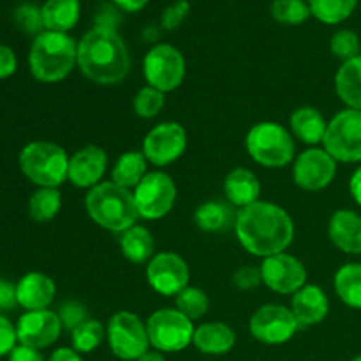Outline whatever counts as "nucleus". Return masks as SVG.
<instances>
[{"label": "nucleus", "instance_id": "obj_1", "mask_svg": "<svg viewBox=\"0 0 361 361\" xmlns=\"http://www.w3.org/2000/svg\"><path fill=\"white\" fill-rule=\"evenodd\" d=\"M235 233L243 249L256 257H270L288 249L295 238L291 215L270 201H256L242 208Z\"/></svg>", "mask_w": 361, "mask_h": 361}, {"label": "nucleus", "instance_id": "obj_2", "mask_svg": "<svg viewBox=\"0 0 361 361\" xmlns=\"http://www.w3.org/2000/svg\"><path fill=\"white\" fill-rule=\"evenodd\" d=\"M78 66L97 85H116L129 74L130 55L113 27L95 25L78 42Z\"/></svg>", "mask_w": 361, "mask_h": 361}, {"label": "nucleus", "instance_id": "obj_3", "mask_svg": "<svg viewBox=\"0 0 361 361\" xmlns=\"http://www.w3.org/2000/svg\"><path fill=\"white\" fill-rule=\"evenodd\" d=\"M78 63V42L63 32L44 30L35 35L28 53L32 76L41 83H59Z\"/></svg>", "mask_w": 361, "mask_h": 361}, {"label": "nucleus", "instance_id": "obj_4", "mask_svg": "<svg viewBox=\"0 0 361 361\" xmlns=\"http://www.w3.org/2000/svg\"><path fill=\"white\" fill-rule=\"evenodd\" d=\"M85 207L99 228L111 233L127 231L140 217L134 194L113 182H101L92 187L85 197Z\"/></svg>", "mask_w": 361, "mask_h": 361}, {"label": "nucleus", "instance_id": "obj_5", "mask_svg": "<svg viewBox=\"0 0 361 361\" xmlns=\"http://www.w3.org/2000/svg\"><path fill=\"white\" fill-rule=\"evenodd\" d=\"M20 169L37 187L59 189L69 178V155L51 141H32L20 152Z\"/></svg>", "mask_w": 361, "mask_h": 361}, {"label": "nucleus", "instance_id": "obj_6", "mask_svg": "<svg viewBox=\"0 0 361 361\" xmlns=\"http://www.w3.org/2000/svg\"><path fill=\"white\" fill-rule=\"evenodd\" d=\"M245 148L250 159L264 168H284L295 159L293 134L277 122H259L250 127Z\"/></svg>", "mask_w": 361, "mask_h": 361}, {"label": "nucleus", "instance_id": "obj_7", "mask_svg": "<svg viewBox=\"0 0 361 361\" xmlns=\"http://www.w3.org/2000/svg\"><path fill=\"white\" fill-rule=\"evenodd\" d=\"M106 338L113 355L123 361H137L150 351L147 323L129 310H120L109 317Z\"/></svg>", "mask_w": 361, "mask_h": 361}, {"label": "nucleus", "instance_id": "obj_8", "mask_svg": "<svg viewBox=\"0 0 361 361\" xmlns=\"http://www.w3.org/2000/svg\"><path fill=\"white\" fill-rule=\"evenodd\" d=\"M150 345L159 353H180L192 344L194 323L176 309H159L147 319Z\"/></svg>", "mask_w": 361, "mask_h": 361}, {"label": "nucleus", "instance_id": "obj_9", "mask_svg": "<svg viewBox=\"0 0 361 361\" xmlns=\"http://www.w3.org/2000/svg\"><path fill=\"white\" fill-rule=\"evenodd\" d=\"M323 148L337 162H361V111L345 108L328 122Z\"/></svg>", "mask_w": 361, "mask_h": 361}, {"label": "nucleus", "instance_id": "obj_10", "mask_svg": "<svg viewBox=\"0 0 361 361\" xmlns=\"http://www.w3.org/2000/svg\"><path fill=\"white\" fill-rule=\"evenodd\" d=\"M143 73L148 87L173 92L185 80V59L171 44H155L143 60Z\"/></svg>", "mask_w": 361, "mask_h": 361}, {"label": "nucleus", "instance_id": "obj_11", "mask_svg": "<svg viewBox=\"0 0 361 361\" xmlns=\"http://www.w3.org/2000/svg\"><path fill=\"white\" fill-rule=\"evenodd\" d=\"M137 214L145 221H159L173 210L176 201V185L164 171H152L134 189Z\"/></svg>", "mask_w": 361, "mask_h": 361}, {"label": "nucleus", "instance_id": "obj_12", "mask_svg": "<svg viewBox=\"0 0 361 361\" xmlns=\"http://www.w3.org/2000/svg\"><path fill=\"white\" fill-rule=\"evenodd\" d=\"M300 324L291 309L277 303H267L252 314L249 331L257 342L267 345H281L291 341Z\"/></svg>", "mask_w": 361, "mask_h": 361}, {"label": "nucleus", "instance_id": "obj_13", "mask_svg": "<svg viewBox=\"0 0 361 361\" xmlns=\"http://www.w3.org/2000/svg\"><path fill=\"white\" fill-rule=\"evenodd\" d=\"M189 264L176 252H159L147 263L148 286L161 296H176L189 286Z\"/></svg>", "mask_w": 361, "mask_h": 361}, {"label": "nucleus", "instance_id": "obj_14", "mask_svg": "<svg viewBox=\"0 0 361 361\" xmlns=\"http://www.w3.org/2000/svg\"><path fill=\"white\" fill-rule=\"evenodd\" d=\"M187 133L178 122H162L148 130L143 140V154L150 164L162 168L183 155Z\"/></svg>", "mask_w": 361, "mask_h": 361}, {"label": "nucleus", "instance_id": "obj_15", "mask_svg": "<svg viewBox=\"0 0 361 361\" xmlns=\"http://www.w3.org/2000/svg\"><path fill=\"white\" fill-rule=\"evenodd\" d=\"M337 175V161L324 148H309L296 157L293 166V180L309 192L323 190Z\"/></svg>", "mask_w": 361, "mask_h": 361}, {"label": "nucleus", "instance_id": "obj_16", "mask_svg": "<svg viewBox=\"0 0 361 361\" xmlns=\"http://www.w3.org/2000/svg\"><path fill=\"white\" fill-rule=\"evenodd\" d=\"M263 284L279 295H295L307 284V270L298 257L291 254H275L261 263Z\"/></svg>", "mask_w": 361, "mask_h": 361}, {"label": "nucleus", "instance_id": "obj_17", "mask_svg": "<svg viewBox=\"0 0 361 361\" xmlns=\"http://www.w3.org/2000/svg\"><path fill=\"white\" fill-rule=\"evenodd\" d=\"M62 330L59 314L53 310H25L16 323L18 344L41 351L55 344Z\"/></svg>", "mask_w": 361, "mask_h": 361}, {"label": "nucleus", "instance_id": "obj_18", "mask_svg": "<svg viewBox=\"0 0 361 361\" xmlns=\"http://www.w3.org/2000/svg\"><path fill=\"white\" fill-rule=\"evenodd\" d=\"M108 168V154L97 145L80 148L69 157V182L78 189L99 185Z\"/></svg>", "mask_w": 361, "mask_h": 361}, {"label": "nucleus", "instance_id": "obj_19", "mask_svg": "<svg viewBox=\"0 0 361 361\" xmlns=\"http://www.w3.org/2000/svg\"><path fill=\"white\" fill-rule=\"evenodd\" d=\"M291 310L300 326H316L326 319L330 300L316 284H305L291 298Z\"/></svg>", "mask_w": 361, "mask_h": 361}, {"label": "nucleus", "instance_id": "obj_20", "mask_svg": "<svg viewBox=\"0 0 361 361\" xmlns=\"http://www.w3.org/2000/svg\"><path fill=\"white\" fill-rule=\"evenodd\" d=\"M56 286L51 277L41 271L23 275L16 284V302L25 310H44L53 303Z\"/></svg>", "mask_w": 361, "mask_h": 361}, {"label": "nucleus", "instance_id": "obj_21", "mask_svg": "<svg viewBox=\"0 0 361 361\" xmlns=\"http://www.w3.org/2000/svg\"><path fill=\"white\" fill-rule=\"evenodd\" d=\"M328 236L331 243L349 256L361 254V215L342 208L330 217Z\"/></svg>", "mask_w": 361, "mask_h": 361}, {"label": "nucleus", "instance_id": "obj_22", "mask_svg": "<svg viewBox=\"0 0 361 361\" xmlns=\"http://www.w3.org/2000/svg\"><path fill=\"white\" fill-rule=\"evenodd\" d=\"M192 344L203 355L222 356L228 355L236 344V334L229 324L221 321H212L196 328Z\"/></svg>", "mask_w": 361, "mask_h": 361}, {"label": "nucleus", "instance_id": "obj_23", "mask_svg": "<svg viewBox=\"0 0 361 361\" xmlns=\"http://www.w3.org/2000/svg\"><path fill=\"white\" fill-rule=\"evenodd\" d=\"M224 194L235 207L245 208L259 201L261 183L256 173L247 168H235L224 180Z\"/></svg>", "mask_w": 361, "mask_h": 361}, {"label": "nucleus", "instance_id": "obj_24", "mask_svg": "<svg viewBox=\"0 0 361 361\" xmlns=\"http://www.w3.org/2000/svg\"><path fill=\"white\" fill-rule=\"evenodd\" d=\"M289 127H291V133L302 143L316 147V145L323 143L328 122L324 120L323 113L319 109L312 108V106H302V108H296L291 113Z\"/></svg>", "mask_w": 361, "mask_h": 361}, {"label": "nucleus", "instance_id": "obj_25", "mask_svg": "<svg viewBox=\"0 0 361 361\" xmlns=\"http://www.w3.org/2000/svg\"><path fill=\"white\" fill-rule=\"evenodd\" d=\"M44 30L67 32L80 21V0H46L41 7Z\"/></svg>", "mask_w": 361, "mask_h": 361}, {"label": "nucleus", "instance_id": "obj_26", "mask_svg": "<svg viewBox=\"0 0 361 361\" xmlns=\"http://www.w3.org/2000/svg\"><path fill=\"white\" fill-rule=\"evenodd\" d=\"M335 90L348 108L361 111V55L342 62L335 74Z\"/></svg>", "mask_w": 361, "mask_h": 361}, {"label": "nucleus", "instance_id": "obj_27", "mask_svg": "<svg viewBox=\"0 0 361 361\" xmlns=\"http://www.w3.org/2000/svg\"><path fill=\"white\" fill-rule=\"evenodd\" d=\"M118 243L123 257L134 264L148 263L155 256L154 235L145 226L134 224L127 231L120 233Z\"/></svg>", "mask_w": 361, "mask_h": 361}, {"label": "nucleus", "instance_id": "obj_28", "mask_svg": "<svg viewBox=\"0 0 361 361\" xmlns=\"http://www.w3.org/2000/svg\"><path fill=\"white\" fill-rule=\"evenodd\" d=\"M148 175V161L143 152L130 150L120 155L111 169V182L123 189H136Z\"/></svg>", "mask_w": 361, "mask_h": 361}, {"label": "nucleus", "instance_id": "obj_29", "mask_svg": "<svg viewBox=\"0 0 361 361\" xmlns=\"http://www.w3.org/2000/svg\"><path fill=\"white\" fill-rule=\"evenodd\" d=\"M334 288L344 305L361 310V263H348L338 268Z\"/></svg>", "mask_w": 361, "mask_h": 361}, {"label": "nucleus", "instance_id": "obj_30", "mask_svg": "<svg viewBox=\"0 0 361 361\" xmlns=\"http://www.w3.org/2000/svg\"><path fill=\"white\" fill-rule=\"evenodd\" d=\"M62 208V194L59 189L39 187L28 200V215L35 222H49Z\"/></svg>", "mask_w": 361, "mask_h": 361}, {"label": "nucleus", "instance_id": "obj_31", "mask_svg": "<svg viewBox=\"0 0 361 361\" xmlns=\"http://www.w3.org/2000/svg\"><path fill=\"white\" fill-rule=\"evenodd\" d=\"M310 13L326 25H338L348 20L358 7V0H309Z\"/></svg>", "mask_w": 361, "mask_h": 361}, {"label": "nucleus", "instance_id": "obj_32", "mask_svg": "<svg viewBox=\"0 0 361 361\" xmlns=\"http://www.w3.org/2000/svg\"><path fill=\"white\" fill-rule=\"evenodd\" d=\"M106 338V328L102 326L101 321L97 319H87L81 323L76 330L71 331V342H73V349L80 355H88V353L95 351L102 341Z\"/></svg>", "mask_w": 361, "mask_h": 361}, {"label": "nucleus", "instance_id": "obj_33", "mask_svg": "<svg viewBox=\"0 0 361 361\" xmlns=\"http://www.w3.org/2000/svg\"><path fill=\"white\" fill-rule=\"evenodd\" d=\"M175 305L178 312L189 317L190 321H196L201 319L208 312V309H210V298H208V295L203 289L187 286L182 293H178L175 296Z\"/></svg>", "mask_w": 361, "mask_h": 361}, {"label": "nucleus", "instance_id": "obj_34", "mask_svg": "<svg viewBox=\"0 0 361 361\" xmlns=\"http://www.w3.org/2000/svg\"><path fill=\"white\" fill-rule=\"evenodd\" d=\"M194 221H196V226L201 231H222L229 224V210L224 204L217 203V201H208V203L197 207L196 214H194Z\"/></svg>", "mask_w": 361, "mask_h": 361}, {"label": "nucleus", "instance_id": "obj_35", "mask_svg": "<svg viewBox=\"0 0 361 361\" xmlns=\"http://www.w3.org/2000/svg\"><path fill=\"white\" fill-rule=\"evenodd\" d=\"M271 16L275 21L284 25H300L312 16L310 7L305 0H274L271 2Z\"/></svg>", "mask_w": 361, "mask_h": 361}, {"label": "nucleus", "instance_id": "obj_36", "mask_svg": "<svg viewBox=\"0 0 361 361\" xmlns=\"http://www.w3.org/2000/svg\"><path fill=\"white\" fill-rule=\"evenodd\" d=\"M164 104H166L164 92L157 90V88L154 87H148V85L141 88V90H137V94L134 95V101H133L134 113H136L140 118H145V120L155 118V116L162 111Z\"/></svg>", "mask_w": 361, "mask_h": 361}, {"label": "nucleus", "instance_id": "obj_37", "mask_svg": "<svg viewBox=\"0 0 361 361\" xmlns=\"http://www.w3.org/2000/svg\"><path fill=\"white\" fill-rule=\"evenodd\" d=\"M330 51L335 59L342 60V62H348V60L360 56L361 42L358 34L353 30H348V28L335 32L330 41Z\"/></svg>", "mask_w": 361, "mask_h": 361}, {"label": "nucleus", "instance_id": "obj_38", "mask_svg": "<svg viewBox=\"0 0 361 361\" xmlns=\"http://www.w3.org/2000/svg\"><path fill=\"white\" fill-rule=\"evenodd\" d=\"M14 23L20 30H23L25 34H35L39 35L41 32H44V23H42V13L41 7H37L35 4L25 2L21 6L16 7L14 11Z\"/></svg>", "mask_w": 361, "mask_h": 361}, {"label": "nucleus", "instance_id": "obj_39", "mask_svg": "<svg viewBox=\"0 0 361 361\" xmlns=\"http://www.w3.org/2000/svg\"><path fill=\"white\" fill-rule=\"evenodd\" d=\"M56 314H59L62 328L67 331L76 330L81 323H85L87 319H90L87 307H85L81 302H76V300L63 302L62 305H60L59 312Z\"/></svg>", "mask_w": 361, "mask_h": 361}, {"label": "nucleus", "instance_id": "obj_40", "mask_svg": "<svg viewBox=\"0 0 361 361\" xmlns=\"http://www.w3.org/2000/svg\"><path fill=\"white\" fill-rule=\"evenodd\" d=\"M190 13L189 0H176L171 6L166 7L161 16V25L164 30H175L185 21V18Z\"/></svg>", "mask_w": 361, "mask_h": 361}, {"label": "nucleus", "instance_id": "obj_41", "mask_svg": "<svg viewBox=\"0 0 361 361\" xmlns=\"http://www.w3.org/2000/svg\"><path fill=\"white\" fill-rule=\"evenodd\" d=\"M16 345V324H13L4 314H0V358H2V356H9V353L13 351Z\"/></svg>", "mask_w": 361, "mask_h": 361}, {"label": "nucleus", "instance_id": "obj_42", "mask_svg": "<svg viewBox=\"0 0 361 361\" xmlns=\"http://www.w3.org/2000/svg\"><path fill=\"white\" fill-rule=\"evenodd\" d=\"M233 282H235L236 288L243 289H254L259 284H263V277H261V268L256 267H242L235 271L233 275Z\"/></svg>", "mask_w": 361, "mask_h": 361}, {"label": "nucleus", "instance_id": "obj_43", "mask_svg": "<svg viewBox=\"0 0 361 361\" xmlns=\"http://www.w3.org/2000/svg\"><path fill=\"white\" fill-rule=\"evenodd\" d=\"M18 67V59L16 53L6 44H0V80H6V78L13 76L16 73Z\"/></svg>", "mask_w": 361, "mask_h": 361}, {"label": "nucleus", "instance_id": "obj_44", "mask_svg": "<svg viewBox=\"0 0 361 361\" xmlns=\"http://www.w3.org/2000/svg\"><path fill=\"white\" fill-rule=\"evenodd\" d=\"M16 305V286H13L6 279H0V314L13 310Z\"/></svg>", "mask_w": 361, "mask_h": 361}, {"label": "nucleus", "instance_id": "obj_45", "mask_svg": "<svg viewBox=\"0 0 361 361\" xmlns=\"http://www.w3.org/2000/svg\"><path fill=\"white\" fill-rule=\"evenodd\" d=\"M9 361H44V356L41 355L39 349L18 344L16 348L9 353Z\"/></svg>", "mask_w": 361, "mask_h": 361}, {"label": "nucleus", "instance_id": "obj_46", "mask_svg": "<svg viewBox=\"0 0 361 361\" xmlns=\"http://www.w3.org/2000/svg\"><path fill=\"white\" fill-rule=\"evenodd\" d=\"M48 361H83V358L73 348H59L51 353Z\"/></svg>", "mask_w": 361, "mask_h": 361}, {"label": "nucleus", "instance_id": "obj_47", "mask_svg": "<svg viewBox=\"0 0 361 361\" xmlns=\"http://www.w3.org/2000/svg\"><path fill=\"white\" fill-rule=\"evenodd\" d=\"M349 190H351V196L355 200V203L361 207V166L353 173L351 180H349Z\"/></svg>", "mask_w": 361, "mask_h": 361}, {"label": "nucleus", "instance_id": "obj_48", "mask_svg": "<svg viewBox=\"0 0 361 361\" xmlns=\"http://www.w3.org/2000/svg\"><path fill=\"white\" fill-rule=\"evenodd\" d=\"M120 9L127 11V13H136V11L143 9L148 4V0H113Z\"/></svg>", "mask_w": 361, "mask_h": 361}, {"label": "nucleus", "instance_id": "obj_49", "mask_svg": "<svg viewBox=\"0 0 361 361\" xmlns=\"http://www.w3.org/2000/svg\"><path fill=\"white\" fill-rule=\"evenodd\" d=\"M137 361H166L164 355L159 351H147Z\"/></svg>", "mask_w": 361, "mask_h": 361}, {"label": "nucleus", "instance_id": "obj_50", "mask_svg": "<svg viewBox=\"0 0 361 361\" xmlns=\"http://www.w3.org/2000/svg\"><path fill=\"white\" fill-rule=\"evenodd\" d=\"M351 361H361V355H360V356H356V358H353Z\"/></svg>", "mask_w": 361, "mask_h": 361}]
</instances>
